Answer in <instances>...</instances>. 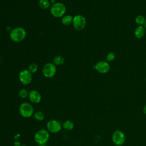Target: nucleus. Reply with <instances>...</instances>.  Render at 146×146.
<instances>
[{"mask_svg": "<svg viewBox=\"0 0 146 146\" xmlns=\"http://www.w3.org/2000/svg\"><path fill=\"white\" fill-rule=\"evenodd\" d=\"M19 82L23 85H28L31 83L33 80L32 73L28 69L22 70L18 75Z\"/></svg>", "mask_w": 146, "mask_h": 146, "instance_id": "obj_7", "label": "nucleus"}, {"mask_svg": "<svg viewBox=\"0 0 146 146\" xmlns=\"http://www.w3.org/2000/svg\"><path fill=\"white\" fill-rule=\"evenodd\" d=\"M112 141L113 143L117 146L122 145L125 140V137L124 133L119 130L116 131L112 135Z\"/></svg>", "mask_w": 146, "mask_h": 146, "instance_id": "obj_9", "label": "nucleus"}, {"mask_svg": "<svg viewBox=\"0 0 146 146\" xmlns=\"http://www.w3.org/2000/svg\"><path fill=\"white\" fill-rule=\"evenodd\" d=\"M0 38H1V35H0Z\"/></svg>", "mask_w": 146, "mask_h": 146, "instance_id": "obj_28", "label": "nucleus"}, {"mask_svg": "<svg viewBox=\"0 0 146 146\" xmlns=\"http://www.w3.org/2000/svg\"><path fill=\"white\" fill-rule=\"evenodd\" d=\"M66 11V7L62 2H55L51 5L50 7V12L52 16L55 18H62L65 15Z\"/></svg>", "mask_w": 146, "mask_h": 146, "instance_id": "obj_2", "label": "nucleus"}, {"mask_svg": "<svg viewBox=\"0 0 146 146\" xmlns=\"http://www.w3.org/2000/svg\"><path fill=\"white\" fill-rule=\"evenodd\" d=\"M143 112H144V113L146 115V104L144 106V107H143Z\"/></svg>", "mask_w": 146, "mask_h": 146, "instance_id": "obj_23", "label": "nucleus"}, {"mask_svg": "<svg viewBox=\"0 0 146 146\" xmlns=\"http://www.w3.org/2000/svg\"><path fill=\"white\" fill-rule=\"evenodd\" d=\"M145 29L143 26H137L134 32V35L135 37L137 39H141L143 38L145 34Z\"/></svg>", "mask_w": 146, "mask_h": 146, "instance_id": "obj_12", "label": "nucleus"}, {"mask_svg": "<svg viewBox=\"0 0 146 146\" xmlns=\"http://www.w3.org/2000/svg\"><path fill=\"white\" fill-rule=\"evenodd\" d=\"M56 73V66L53 63H47L42 68V74L46 78H51Z\"/></svg>", "mask_w": 146, "mask_h": 146, "instance_id": "obj_6", "label": "nucleus"}, {"mask_svg": "<svg viewBox=\"0 0 146 146\" xmlns=\"http://www.w3.org/2000/svg\"><path fill=\"white\" fill-rule=\"evenodd\" d=\"M64 58L61 55H57L54 57L53 59V63L56 66H60L64 63Z\"/></svg>", "mask_w": 146, "mask_h": 146, "instance_id": "obj_16", "label": "nucleus"}, {"mask_svg": "<svg viewBox=\"0 0 146 146\" xmlns=\"http://www.w3.org/2000/svg\"><path fill=\"white\" fill-rule=\"evenodd\" d=\"M95 69L100 74L107 73L110 70V66L108 62L101 60L98 62L94 66Z\"/></svg>", "mask_w": 146, "mask_h": 146, "instance_id": "obj_10", "label": "nucleus"}, {"mask_svg": "<svg viewBox=\"0 0 146 146\" xmlns=\"http://www.w3.org/2000/svg\"><path fill=\"white\" fill-rule=\"evenodd\" d=\"M144 27H145V30H146V22H145V24H144Z\"/></svg>", "mask_w": 146, "mask_h": 146, "instance_id": "obj_24", "label": "nucleus"}, {"mask_svg": "<svg viewBox=\"0 0 146 146\" xmlns=\"http://www.w3.org/2000/svg\"><path fill=\"white\" fill-rule=\"evenodd\" d=\"M72 19H73V17L71 15L69 14H66L62 17L61 22L63 25L69 26L71 24H72Z\"/></svg>", "mask_w": 146, "mask_h": 146, "instance_id": "obj_13", "label": "nucleus"}, {"mask_svg": "<svg viewBox=\"0 0 146 146\" xmlns=\"http://www.w3.org/2000/svg\"><path fill=\"white\" fill-rule=\"evenodd\" d=\"M14 145L15 146H20L21 144V143H20V142L19 141H15V143H14Z\"/></svg>", "mask_w": 146, "mask_h": 146, "instance_id": "obj_22", "label": "nucleus"}, {"mask_svg": "<svg viewBox=\"0 0 146 146\" xmlns=\"http://www.w3.org/2000/svg\"><path fill=\"white\" fill-rule=\"evenodd\" d=\"M29 99L33 103H39L42 99L40 94L36 90H31L29 92Z\"/></svg>", "mask_w": 146, "mask_h": 146, "instance_id": "obj_11", "label": "nucleus"}, {"mask_svg": "<svg viewBox=\"0 0 146 146\" xmlns=\"http://www.w3.org/2000/svg\"><path fill=\"white\" fill-rule=\"evenodd\" d=\"M19 112L22 116L28 118L34 114V108L30 103L24 102L20 105Z\"/></svg>", "mask_w": 146, "mask_h": 146, "instance_id": "obj_5", "label": "nucleus"}, {"mask_svg": "<svg viewBox=\"0 0 146 146\" xmlns=\"http://www.w3.org/2000/svg\"><path fill=\"white\" fill-rule=\"evenodd\" d=\"M115 54L114 52H109L107 55V56H106V59H107V61L108 62H111L112 61H113L115 59Z\"/></svg>", "mask_w": 146, "mask_h": 146, "instance_id": "obj_21", "label": "nucleus"}, {"mask_svg": "<svg viewBox=\"0 0 146 146\" xmlns=\"http://www.w3.org/2000/svg\"><path fill=\"white\" fill-rule=\"evenodd\" d=\"M62 127L64 129H66L67 131H71L74 127V123L72 121L67 120L63 122V123L62 124Z\"/></svg>", "mask_w": 146, "mask_h": 146, "instance_id": "obj_14", "label": "nucleus"}, {"mask_svg": "<svg viewBox=\"0 0 146 146\" xmlns=\"http://www.w3.org/2000/svg\"><path fill=\"white\" fill-rule=\"evenodd\" d=\"M38 146H46L45 144H42V145H39Z\"/></svg>", "mask_w": 146, "mask_h": 146, "instance_id": "obj_25", "label": "nucleus"}, {"mask_svg": "<svg viewBox=\"0 0 146 146\" xmlns=\"http://www.w3.org/2000/svg\"><path fill=\"white\" fill-rule=\"evenodd\" d=\"M145 80H146V79H145Z\"/></svg>", "mask_w": 146, "mask_h": 146, "instance_id": "obj_29", "label": "nucleus"}, {"mask_svg": "<svg viewBox=\"0 0 146 146\" xmlns=\"http://www.w3.org/2000/svg\"><path fill=\"white\" fill-rule=\"evenodd\" d=\"M72 25L75 30L81 31L83 30L86 27V19L82 15H76L73 17Z\"/></svg>", "mask_w": 146, "mask_h": 146, "instance_id": "obj_4", "label": "nucleus"}, {"mask_svg": "<svg viewBox=\"0 0 146 146\" xmlns=\"http://www.w3.org/2000/svg\"><path fill=\"white\" fill-rule=\"evenodd\" d=\"M38 6L42 9H47L51 6L50 1L48 0H39L38 2Z\"/></svg>", "mask_w": 146, "mask_h": 146, "instance_id": "obj_15", "label": "nucleus"}, {"mask_svg": "<svg viewBox=\"0 0 146 146\" xmlns=\"http://www.w3.org/2000/svg\"><path fill=\"white\" fill-rule=\"evenodd\" d=\"M145 22H146V19L142 15H139L135 18V22L139 26L144 25Z\"/></svg>", "mask_w": 146, "mask_h": 146, "instance_id": "obj_17", "label": "nucleus"}, {"mask_svg": "<svg viewBox=\"0 0 146 146\" xmlns=\"http://www.w3.org/2000/svg\"><path fill=\"white\" fill-rule=\"evenodd\" d=\"M18 95H19V96L21 98L25 99L27 96H28L29 92H28V91L26 89L23 88V89H21V90H19V91L18 92Z\"/></svg>", "mask_w": 146, "mask_h": 146, "instance_id": "obj_20", "label": "nucleus"}, {"mask_svg": "<svg viewBox=\"0 0 146 146\" xmlns=\"http://www.w3.org/2000/svg\"><path fill=\"white\" fill-rule=\"evenodd\" d=\"M38 66L36 63H31L29 66V67H28V70L32 74L35 73L38 71Z\"/></svg>", "mask_w": 146, "mask_h": 146, "instance_id": "obj_19", "label": "nucleus"}, {"mask_svg": "<svg viewBox=\"0 0 146 146\" xmlns=\"http://www.w3.org/2000/svg\"><path fill=\"white\" fill-rule=\"evenodd\" d=\"M26 31L22 27H17L13 29L9 34L10 39L15 43L22 42L26 37Z\"/></svg>", "mask_w": 146, "mask_h": 146, "instance_id": "obj_1", "label": "nucleus"}, {"mask_svg": "<svg viewBox=\"0 0 146 146\" xmlns=\"http://www.w3.org/2000/svg\"><path fill=\"white\" fill-rule=\"evenodd\" d=\"M114 146V145H113ZM115 146H117V145H115Z\"/></svg>", "mask_w": 146, "mask_h": 146, "instance_id": "obj_27", "label": "nucleus"}, {"mask_svg": "<svg viewBox=\"0 0 146 146\" xmlns=\"http://www.w3.org/2000/svg\"><path fill=\"white\" fill-rule=\"evenodd\" d=\"M20 146H27V145H21Z\"/></svg>", "mask_w": 146, "mask_h": 146, "instance_id": "obj_26", "label": "nucleus"}, {"mask_svg": "<svg viewBox=\"0 0 146 146\" xmlns=\"http://www.w3.org/2000/svg\"><path fill=\"white\" fill-rule=\"evenodd\" d=\"M50 133L46 129H41L38 131L34 135V140L39 145L45 144L48 140Z\"/></svg>", "mask_w": 146, "mask_h": 146, "instance_id": "obj_3", "label": "nucleus"}, {"mask_svg": "<svg viewBox=\"0 0 146 146\" xmlns=\"http://www.w3.org/2000/svg\"><path fill=\"white\" fill-rule=\"evenodd\" d=\"M46 127L48 132L54 133L59 132L62 128L61 123L56 120H51L48 121L47 123Z\"/></svg>", "mask_w": 146, "mask_h": 146, "instance_id": "obj_8", "label": "nucleus"}, {"mask_svg": "<svg viewBox=\"0 0 146 146\" xmlns=\"http://www.w3.org/2000/svg\"><path fill=\"white\" fill-rule=\"evenodd\" d=\"M34 115L35 119L38 121H42L44 118V115L43 112L42 111H36V112H35Z\"/></svg>", "mask_w": 146, "mask_h": 146, "instance_id": "obj_18", "label": "nucleus"}]
</instances>
